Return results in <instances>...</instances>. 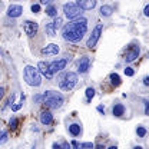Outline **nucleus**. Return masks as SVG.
I'll use <instances>...</instances> for the list:
<instances>
[{"instance_id": "e433bc0d", "label": "nucleus", "mask_w": 149, "mask_h": 149, "mask_svg": "<svg viewBox=\"0 0 149 149\" xmlns=\"http://www.w3.org/2000/svg\"><path fill=\"white\" fill-rule=\"evenodd\" d=\"M53 148H55V149H59V148H60V145H59V143H53Z\"/></svg>"}, {"instance_id": "7c9ffc66", "label": "nucleus", "mask_w": 149, "mask_h": 149, "mask_svg": "<svg viewBox=\"0 0 149 149\" xmlns=\"http://www.w3.org/2000/svg\"><path fill=\"white\" fill-rule=\"evenodd\" d=\"M143 85H145V86H148L149 85V77L148 76H145V77H143Z\"/></svg>"}, {"instance_id": "0eeeda50", "label": "nucleus", "mask_w": 149, "mask_h": 149, "mask_svg": "<svg viewBox=\"0 0 149 149\" xmlns=\"http://www.w3.org/2000/svg\"><path fill=\"white\" fill-rule=\"evenodd\" d=\"M102 24H97L95 29H93L92 35L89 36V39H88V43H86V46L89 47V49H92V47H95V45L97 43V40H99V37H100V35H102Z\"/></svg>"}, {"instance_id": "6ab92c4d", "label": "nucleus", "mask_w": 149, "mask_h": 149, "mask_svg": "<svg viewBox=\"0 0 149 149\" xmlns=\"http://www.w3.org/2000/svg\"><path fill=\"white\" fill-rule=\"evenodd\" d=\"M109 77H111V83L113 85V86H119L120 82H122V80H120V76H119L118 73H111Z\"/></svg>"}, {"instance_id": "a878e982", "label": "nucleus", "mask_w": 149, "mask_h": 149, "mask_svg": "<svg viewBox=\"0 0 149 149\" xmlns=\"http://www.w3.org/2000/svg\"><path fill=\"white\" fill-rule=\"evenodd\" d=\"M136 133H138L139 138H143V136L146 135V129H145L143 126H138V128H136Z\"/></svg>"}, {"instance_id": "473e14b6", "label": "nucleus", "mask_w": 149, "mask_h": 149, "mask_svg": "<svg viewBox=\"0 0 149 149\" xmlns=\"http://www.w3.org/2000/svg\"><path fill=\"white\" fill-rule=\"evenodd\" d=\"M3 96H4V89H3V88H0V100L3 99Z\"/></svg>"}, {"instance_id": "bb28decb", "label": "nucleus", "mask_w": 149, "mask_h": 149, "mask_svg": "<svg viewBox=\"0 0 149 149\" xmlns=\"http://www.w3.org/2000/svg\"><path fill=\"white\" fill-rule=\"evenodd\" d=\"M133 73H135V72H133L132 68H126V69H125V74H126V76H133Z\"/></svg>"}, {"instance_id": "a211bd4d", "label": "nucleus", "mask_w": 149, "mask_h": 149, "mask_svg": "<svg viewBox=\"0 0 149 149\" xmlns=\"http://www.w3.org/2000/svg\"><path fill=\"white\" fill-rule=\"evenodd\" d=\"M69 132H70L73 136H79L80 132H82V126H80L79 123H72V125H69Z\"/></svg>"}, {"instance_id": "9d476101", "label": "nucleus", "mask_w": 149, "mask_h": 149, "mask_svg": "<svg viewBox=\"0 0 149 149\" xmlns=\"http://www.w3.org/2000/svg\"><path fill=\"white\" fill-rule=\"evenodd\" d=\"M60 26H62V19L57 17V19H55L53 22L47 23L46 27H45V30H46V33H47L49 36H56V32H57V29H59Z\"/></svg>"}, {"instance_id": "7ed1b4c3", "label": "nucleus", "mask_w": 149, "mask_h": 149, "mask_svg": "<svg viewBox=\"0 0 149 149\" xmlns=\"http://www.w3.org/2000/svg\"><path fill=\"white\" fill-rule=\"evenodd\" d=\"M23 77L26 80L27 85L30 86H40L42 83V76H40V72L37 68H33V66H26L24 70H23Z\"/></svg>"}, {"instance_id": "423d86ee", "label": "nucleus", "mask_w": 149, "mask_h": 149, "mask_svg": "<svg viewBox=\"0 0 149 149\" xmlns=\"http://www.w3.org/2000/svg\"><path fill=\"white\" fill-rule=\"evenodd\" d=\"M139 57V46H136V45H130L129 47L126 49V52H125V55H123V59L130 63V62H133V60H136Z\"/></svg>"}, {"instance_id": "39448f33", "label": "nucleus", "mask_w": 149, "mask_h": 149, "mask_svg": "<svg viewBox=\"0 0 149 149\" xmlns=\"http://www.w3.org/2000/svg\"><path fill=\"white\" fill-rule=\"evenodd\" d=\"M63 12H65V16L68 19L80 17V15H82V9L76 3H66L63 6Z\"/></svg>"}, {"instance_id": "1a4fd4ad", "label": "nucleus", "mask_w": 149, "mask_h": 149, "mask_svg": "<svg viewBox=\"0 0 149 149\" xmlns=\"http://www.w3.org/2000/svg\"><path fill=\"white\" fill-rule=\"evenodd\" d=\"M23 30H24V33L27 35V36H35L37 33V30H39V26H37L36 22H32V20H26L24 23H23Z\"/></svg>"}, {"instance_id": "f03ea898", "label": "nucleus", "mask_w": 149, "mask_h": 149, "mask_svg": "<svg viewBox=\"0 0 149 149\" xmlns=\"http://www.w3.org/2000/svg\"><path fill=\"white\" fill-rule=\"evenodd\" d=\"M42 100L49 109H57L63 105L65 99H63L62 93L55 92V91H46L42 95Z\"/></svg>"}, {"instance_id": "aec40b11", "label": "nucleus", "mask_w": 149, "mask_h": 149, "mask_svg": "<svg viewBox=\"0 0 149 149\" xmlns=\"http://www.w3.org/2000/svg\"><path fill=\"white\" fill-rule=\"evenodd\" d=\"M112 12H113V9H112L111 6H108V4H105V6L100 7V15L102 16H111Z\"/></svg>"}, {"instance_id": "4c0bfd02", "label": "nucleus", "mask_w": 149, "mask_h": 149, "mask_svg": "<svg viewBox=\"0 0 149 149\" xmlns=\"http://www.w3.org/2000/svg\"><path fill=\"white\" fill-rule=\"evenodd\" d=\"M49 1H52V0H40V3H49Z\"/></svg>"}, {"instance_id": "72a5a7b5", "label": "nucleus", "mask_w": 149, "mask_h": 149, "mask_svg": "<svg viewBox=\"0 0 149 149\" xmlns=\"http://www.w3.org/2000/svg\"><path fill=\"white\" fill-rule=\"evenodd\" d=\"M33 99H35L36 102H40V100H42V96H40V95H37V96H35Z\"/></svg>"}, {"instance_id": "6e6552de", "label": "nucleus", "mask_w": 149, "mask_h": 149, "mask_svg": "<svg viewBox=\"0 0 149 149\" xmlns=\"http://www.w3.org/2000/svg\"><path fill=\"white\" fill-rule=\"evenodd\" d=\"M68 62H69V59H59V60H55V62L49 63V69H50V72H52V73L62 72V70L66 68Z\"/></svg>"}, {"instance_id": "c756f323", "label": "nucleus", "mask_w": 149, "mask_h": 149, "mask_svg": "<svg viewBox=\"0 0 149 149\" xmlns=\"http://www.w3.org/2000/svg\"><path fill=\"white\" fill-rule=\"evenodd\" d=\"M60 148L69 149V148H70V145H69V143H66V142H63V143H62V145H60Z\"/></svg>"}, {"instance_id": "dca6fc26", "label": "nucleus", "mask_w": 149, "mask_h": 149, "mask_svg": "<svg viewBox=\"0 0 149 149\" xmlns=\"http://www.w3.org/2000/svg\"><path fill=\"white\" fill-rule=\"evenodd\" d=\"M57 52H59V46L55 43H50L42 49V55H57Z\"/></svg>"}, {"instance_id": "9b49d317", "label": "nucleus", "mask_w": 149, "mask_h": 149, "mask_svg": "<svg viewBox=\"0 0 149 149\" xmlns=\"http://www.w3.org/2000/svg\"><path fill=\"white\" fill-rule=\"evenodd\" d=\"M77 70L80 72V73H86L88 70H89V68H91V59H89V56H83V57H80L79 59V62H77Z\"/></svg>"}, {"instance_id": "393cba45", "label": "nucleus", "mask_w": 149, "mask_h": 149, "mask_svg": "<svg viewBox=\"0 0 149 149\" xmlns=\"http://www.w3.org/2000/svg\"><path fill=\"white\" fill-rule=\"evenodd\" d=\"M7 139H9V135H7V132H0V145H3V143H6L7 142Z\"/></svg>"}, {"instance_id": "f3484780", "label": "nucleus", "mask_w": 149, "mask_h": 149, "mask_svg": "<svg viewBox=\"0 0 149 149\" xmlns=\"http://www.w3.org/2000/svg\"><path fill=\"white\" fill-rule=\"evenodd\" d=\"M112 113H113L115 116H122V115L125 113V106H123L122 103H116V105L113 106V109H112Z\"/></svg>"}, {"instance_id": "20e7f679", "label": "nucleus", "mask_w": 149, "mask_h": 149, "mask_svg": "<svg viewBox=\"0 0 149 149\" xmlns=\"http://www.w3.org/2000/svg\"><path fill=\"white\" fill-rule=\"evenodd\" d=\"M77 83V74L73 72H66L59 77V86L63 91H72Z\"/></svg>"}, {"instance_id": "c9c22d12", "label": "nucleus", "mask_w": 149, "mask_h": 149, "mask_svg": "<svg viewBox=\"0 0 149 149\" xmlns=\"http://www.w3.org/2000/svg\"><path fill=\"white\" fill-rule=\"evenodd\" d=\"M72 146H73V148H79V143H77V142H72Z\"/></svg>"}, {"instance_id": "f704fd0d", "label": "nucleus", "mask_w": 149, "mask_h": 149, "mask_svg": "<svg viewBox=\"0 0 149 149\" xmlns=\"http://www.w3.org/2000/svg\"><path fill=\"white\" fill-rule=\"evenodd\" d=\"M97 111H99V112H102V113H105V109H103L102 106H97Z\"/></svg>"}, {"instance_id": "4468645a", "label": "nucleus", "mask_w": 149, "mask_h": 149, "mask_svg": "<svg viewBox=\"0 0 149 149\" xmlns=\"http://www.w3.org/2000/svg\"><path fill=\"white\" fill-rule=\"evenodd\" d=\"M23 12V7L19 6V4H12L9 9H7V16L10 17H19Z\"/></svg>"}, {"instance_id": "c85d7f7f", "label": "nucleus", "mask_w": 149, "mask_h": 149, "mask_svg": "<svg viewBox=\"0 0 149 149\" xmlns=\"http://www.w3.org/2000/svg\"><path fill=\"white\" fill-rule=\"evenodd\" d=\"M93 146H95L93 143H80V145H79V148H91L92 149Z\"/></svg>"}, {"instance_id": "4be33fe9", "label": "nucleus", "mask_w": 149, "mask_h": 149, "mask_svg": "<svg viewBox=\"0 0 149 149\" xmlns=\"http://www.w3.org/2000/svg\"><path fill=\"white\" fill-rule=\"evenodd\" d=\"M23 100H24V96H23V95H22V96H20V100H19L17 103H16V105H12V111H19V109H20V108H22V105H23Z\"/></svg>"}, {"instance_id": "2f4dec72", "label": "nucleus", "mask_w": 149, "mask_h": 149, "mask_svg": "<svg viewBox=\"0 0 149 149\" xmlns=\"http://www.w3.org/2000/svg\"><path fill=\"white\" fill-rule=\"evenodd\" d=\"M143 15L149 16V6H145V10H143Z\"/></svg>"}, {"instance_id": "2eb2a0df", "label": "nucleus", "mask_w": 149, "mask_h": 149, "mask_svg": "<svg viewBox=\"0 0 149 149\" xmlns=\"http://www.w3.org/2000/svg\"><path fill=\"white\" fill-rule=\"evenodd\" d=\"M40 122L43 125H50L53 122V115L50 111H43L40 113Z\"/></svg>"}, {"instance_id": "ddd939ff", "label": "nucleus", "mask_w": 149, "mask_h": 149, "mask_svg": "<svg viewBox=\"0 0 149 149\" xmlns=\"http://www.w3.org/2000/svg\"><path fill=\"white\" fill-rule=\"evenodd\" d=\"M76 4L82 10H92L96 6V0H76Z\"/></svg>"}, {"instance_id": "f8f14e48", "label": "nucleus", "mask_w": 149, "mask_h": 149, "mask_svg": "<svg viewBox=\"0 0 149 149\" xmlns=\"http://www.w3.org/2000/svg\"><path fill=\"white\" fill-rule=\"evenodd\" d=\"M37 69H39L40 73L43 74V76H46L47 79H52V77H53V73H52L50 69H49V63H46V62H39Z\"/></svg>"}, {"instance_id": "412c9836", "label": "nucleus", "mask_w": 149, "mask_h": 149, "mask_svg": "<svg viewBox=\"0 0 149 149\" xmlns=\"http://www.w3.org/2000/svg\"><path fill=\"white\" fill-rule=\"evenodd\" d=\"M46 15L55 17L56 15H57V9H56V6H47V7H46Z\"/></svg>"}, {"instance_id": "5701e85b", "label": "nucleus", "mask_w": 149, "mask_h": 149, "mask_svg": "<svg viewBox=\"0 0 149 149\" xmlns=\"http://www.w3.org/2000/svg\"><path fill=\"white\" fill-rule=\"evenodd\" d=\"M93 96H95V89H93V88H88V89H86V100L91 102Z\"/></svg>"}, {"instance_id": "cd10ccee", "label": "nucleus", "mask_w": 149, "mask_h": 149, "mask_svg": "<svg viewBox=\"0 0 149 149\" xmlns=\"http://www.w3.org/2000/svg\"><path fill=\"white\" fill-rule=\"evenodd\" d=\"M32 12H33V13H39V12H40V6H39V4H33V6H32Z\"/></svg>"}, {"instance_id": "f257e3e1", "label": "nucleus", "mask_w": 149, "mask_h": 149, "mask_svg": "<svg viewBox=\"0 0 149 149\" xmlns=\"http://www.w3.org/2000/svg\"><path fill=\"white\" fill-rule=\"evenodd\" d=\"M86 30H88V20L83 17L82 19L76 17L73 22L68 23L63 27L62 36H63L65 40H69V42L76 43V42H80L82 40V37L85 36Z\"/></svg>"}, {"instance_id": "b1692460", "label": "nucleus", "mask_w": 149, "mask_h": 149, "mask_svg": "<svg viewBox=\"0 0 149 149\" xmlns=\"http://www.w3.org/2000/svg\"><path fill=\"white\" fill-rule=\"evenodd\" d=\"M17 123H19L17 118H12V119H10V122H9V128H10L12 130H15L16 128H17Z\"/></svg>"}]
</instances>
